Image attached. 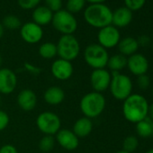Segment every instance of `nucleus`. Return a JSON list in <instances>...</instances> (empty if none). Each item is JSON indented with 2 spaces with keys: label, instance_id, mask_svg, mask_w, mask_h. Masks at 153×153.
I'll list each match as a JSON object with an SVG mask.
<instances>
[{
  "label": "nucleus",
  "instance_id": "obj_1",
  "mask_svg": "<svg viewBox=\"0 0 153 153\" xmlns=\"http://www.w3.org/2000/svg\"><path fill=\"white\" fill-rule=\"evenodd\" d=\"M149 107V103L143 96L131 94L123 101V114L128 122L137 123L148 117Z\"/></svg>",
  "mask_w": 153,
  "mask_h": 153
},
{
  "label": "nucleus",
  "instance_id": "obj_2",
  "mask_svg": "<svg viewBox=\"0 0 153 153\" xmlns=\"http://www.w3.org/2000/svg\"><path fill=\"white\" fill-rule=\"evenodd\" d=\"M83 12L84 20L94 28L101 29L112 25L113 11L105 3L89 4Z\"/></svg>",
  "mask_w": 153,
  "mask_h": 153
},
{
  "label": "nucleus",
  "instance_id": "obj_3",
  "mask_svg": "<svg viewBox=\"0 0 153 153\" xmlns=\"http://www.w3.org/2000/svg\"><path fill=\"white\" fill-rule=\"evenodd\" d=\"M105 105L106 101L104 95L92 91L83 96L79 103V108L85 117L92 120L104 112Z\"/></svg>",
  "mask_w": 153,
  "mask_h": 153
},
{
  "label": "nucleus",
  "instance_id": "obj_4",
  "mask_svg": "<svg viewBox=\"0 0 153 153\" xmlns=\"http://www.w3.org/2000/svg\"><path fill=\"white\" fill-rule=\"evenodd\" d=\"M112 96L120 101H124L132 92V82L130 76L120 72H112V79L109 86Z\"/></svg>",
  "mask_w": 153,
  "mask_h": 153
},
{
  "label": "nucleus",
  "instance_id": "obj_5",
  "mask_svg": "<svg viewBox=\"0 0 153 153\" xmlns=\"http://www.w3.org/2000/svg\"><path fill=\"white\" fill-rule=\"evenodd\" d=\"M56 46L57 56L68 61L76 59L80 53V43L73 34L61 35Z\"/></svg>",
  "mask_w": 153,
  "mask_h": 153
},
{
  "label": "nucleus",
  "instance_id": "obj_6",
  "mask_svg": "<svg viewBox=\"0 0 153 153\" xmlns=\"http://www.w3.org/2000/svg\"><path fill=\"white\" fill-rule=\"evenodd\" d=\"M85 62L93 69L105 68L109 59L106 49L98 43H91L88 45L83 53Z\"/></svg>",
  "mask_w": 153,
  "mask_h": 153
},
{
  "label": "nucleus",
  "instance_id": "obj_7",
  "mask_svg": "<svg viewBox=\"0 0 153 153\" xmlns=\"http://www.w3.org/2000/svg\"><path fill=\"white\" fill-rule=\"evenodd\" d=\"M51 24L54 29L62 35L73 34L78 29V21L75 16L66 9H61L53 13Z\"/></svg>",
  "mask_w": 153,
  "mask_h": 153
},
{
  "label": "nucleus",
  "instance_id": "obj_8",
  "mask_svg": "<svg viewBox=\"0 0 153 153\" xmlns=\"http://www.w3.org/2000/svg\"><path fill=\"white\" fill-rule=\"evenodd\" d=\"M36 125L39 131L44 135H56L61 129V121L58 114L46 111L41 113L36 118Z\"/></svg>",
  "mask_w": 153,
  "mask_h": 153
},
{
  "label": "nucleus",
  "instance_id": "obj_9",
  "mask_svg": "<svg viewBox=\"0 0 153 153\" xmlns=\"http://www.w3.org/2000/svg\"><path fill=\"white\" fill-rule=\"evenodd\" d=\"M120 40H121V34L119 29L112 25L101 28L98 31L97 33L98 44L106 50L116 47Z\"/></svg>",
  "mask_w": 153,
  "mask_h": 153
},
{
  "label": "nucleus",
  "instance_id": "obj_10",
  "mask_svg": "<svg viewBox=\"0 0 153 153\" xmlns=\"http://www.w3.org/2000/svg\"><path fill=\"white\" fill-rule=\"evenodd\" d=\"M112 74L105 68L93 69L90 75V84L95 92L102 93L109 88Z\"/></svg>",
  "mask_w": 153,
  "mask_h": 153
},
{
  "label": "nucleus",
  "instance_id": "obj_11",
  "mask_svg": "<svg viewBox=\"0 0 153 153\" xmlns=\"http://www.w3.org/2000/svg\"><path fill=\"white\" fill-rule=\"evenodd\" d=\"M20 35L25 42L29 44H36L40 42L43 37V29L33 21L27 22L22 25L20 28Z\"/></svg>",
  "mask_w": 153,
  "mask_h": 153
},
{
  "label": "nucleus",
  "instance_id": "obj_12",
  "mask_svg": "<svg viewBox=\"0 0 153 153\" xmlns=\"http://www.w3.org/2000/svg\"><path fill=\"white\" fill-rule=\"evenodd\" d=\"M17 87L16 74L10 68H0V95H10Z\"/></svg>",
  "mask_w": 153,
  "mask_h": 153
},
{
  "label": "nucleus",
  "instance_id": "obj_13",
  "mask_svg": "<svg viewBox=\"0 0 153 153\" xmlns=\"http://www.w3.org/2000/svg\"><path fill=\"white\" fill-rule=\"evenodd\" d=\"M51 72L56 79L65 81L69 79L72 76L74 68L71 61H68L59 58L52 62L51 67Z\"/></svg>",
  "mask_w": 153,
  "mask_h": 153
},
{
  "label": "nucleus",
  "instance_id": "obj_14",
  "mask_svg": "<svg viewBox=\"0 0 153 153\" xmlns=\"http://www.w3.org/2000/svg\"><path fill=\"white\" fill-rule=\"evenodd\" d=\"M126 67L131 74L139 76L141 75H145L148 72L149 60L144 55L140 53H135L127 59Z\"/></svg>",
  "mask_w": 153,
  "mask_h": 153
},
{
  "label": "nucleus",
  "instance_id": "obj_15",
  "mask_svg": "<svg viewBox=\"0 0 153 153\" xmlns=\"http://www.w3.org/2000/svg\"><path fill=\"white\" fill-rule=\"evenodd\" d=\"M55 140L61 148L67 150H74L79 145V139L72 130L68 129H60L56 133Z\"/></svg>",
  "mask_w": 153,
  "mask_h": 153
},
{
  "label": "nucleus",
  "instance_id": "obj_16",
  "mask_svg": "<svg viewBox=\"0 0 153 153\" xmlns=\"http://www.w3.org/2000/svg\"><path fill=\"white\" fill-rule=\"evenodd\" d=\"M133 17V12H131L130 9H128L125 7H119L113 11L112 16V25H114L116 28H124L128 26Z\"/></svg>",
  "mask_w": 153,
  "mask_h": 153
},
{
  "label": "nucleus",
  "instance_id": "obj_17",
  "mask_svg": "<svg viewBox=\"0 0 153 153\" xmlns=\"http://www.w3.org/2000/svg\"><path fill=\"white\" fill-rule=\"evenodd\" d=\"M17 105L23 111H33L37 105L36 94L31 89H23L17 96Z\"/></svg>",
  "mask_w": 153,
  "mask_h": 153
},
{
  "label": "nucleus",
  "instance_id": "obj_18",
  "mask_svg": "<svg viewBox=\"0 0 153 153\" xmlns=\"http://www.w3.org/2000/svg\"><path fill=\"white\" fill-rule=\"evenodd\" d=\"M53 13L45 6H38L33 10V22L40 26H45L51 23Z\"/></svg>",
  "mask_w": 153,
  "mask_h": 153
},
{
  "label": "nucleus",
  "instance_id": "obj_19",
  "mask_svg": "<svg viewBox=\"0 0 153 153\" xmlns=\"http://www.w3.org/2000/svg\"><path fill=\"white\" fill-rule=\"evenodd\" d=\"M92 130H93L92 120L84 116L75 122L72 131L76 135V137L79 139H81L88 136L92 132Z\"/></svg>",
  "mask_w": 153,
  "mask_h": 153
},
{
  "label": "nucleus",
  "instance_id": "obj_20",
  "mask_svg": "<svg viewBox=\"0 0 153 153\" xmlns=\"http://www.w3.org/2000/svg\"><path fill=\"white\" fill-rule=\"evenodd\" d=\"M43 98L44 101L50 105H59L65 99V92L59 87H50L44 92Z\"/></svg>",
  "mask_w": 153,
  "mask_h": 153
},
{
  "label": "nucleus",
  "instance_id": "obj_21",
  "mask_svg": "<svg viewBox=\"0 0 153 153\" xmlns=\"http://www.w3.org/2000/svg\"><path fill=\"white\" fill-rule=\"evenodd\" d=\"M117 47L120 51V54H122L125 57H127V56L130 57V56L137 53V51L140 46L137 42V39L129 36V37L121 39Z\"/></svg>",
  "mask_w": 153,
  "mask_h": 153
},
{
  "label": "nucleus",
  "instance_id": "obj_22",
  "mask_svg": "<svg viewBox=\"0 0 153 153\" xmlns=\"http://www.w3.org/2000/svg\"><path fill=\"white\" fill-rule=\"evenodd\" d=\"M127 66V58L122 54H114L109 57L107 65L108 68L112 72H120Z\"/></svg>",
  "mask_w": 153,
  "mask_h": 153
},
{
  "label": "nucleus",
  "instance_id": "obj_23",
  "mask_svg": "<svg viewBox=\"0 0 153 153\" xmlns=\"http://www.w3.org/2000/svg\"><path fill=\"white\" fill-rule=\"evenodd\" d=\"M137 134L141 138H149L153 136V121L147 117L136 123Z\"/></svg>",
  "mask_w": 153,
  "mask_h": 153
},
{
  "label": "nucleus",
  "instance_id": "obj_24",
  "mask_svg": "<svg viewBox=\"0 0 153 153\" xmlns=\"http://www.w3.org/2000/svg\"><path fill=\"white\" fill-rule=\"evenodd\" d=\"M39 55L45 59H51L57 56V46L53 42H44L39 47Z\"/></svg>",
  "mask_w": 153,
  "mask_h": 153
},
{
  "label": "nucleus",
  "instance_id": "obj_25",
  "mask_svg": "<svg viewBox=\"0 0 153 153\" xmlns=\"http://www.w3.org/2000/svg\"><path fill=\"white\" fill-rule=\"evenodd\" d=\"M87 2L85 0H67L66 10L72 15L79 14L86 8Z\"/></svg>",
  "mask_w": 153,
  "mask_h": 153
},
{
  "label": "nucleus",
  "instance_id": "obj_26",
  "mask_svg": "<svg viewBox=\"0 0 153 153\" xmlns=\"http://www.w3.org/2000/svg\"><path fill=\"white\" fill-rule=\"evenodd\" d=\"M2 25L4 28H7L8 30H17L21 28L22 22L18 16L14 15H8L4 17Z\"/></svg>",
  "mask_w": 153,
  "mask_h": 153
},
{
  "label": "nucleus",
  "instance_id": "obj_27",
  "mask_svg": "<svg viewBox=\"0 0 153 153\" xmlns=\"http://www.w3.org/2000/svg\"><path fill=\"white\" fill-rule=\"evenodd\" d=\"M56 140L51 135H44L39 141V149L42 152H50L54 149Z\"/></svg>",
  "mask_w": 153,
  "mask_h": 153
},
{
  "label": "nucleus",
  "instance_id": "obj_28",
  "mask_svg": "<svg viewBox=\"0 0 153 153\" xmlns=\"http://www.w3.org/2000/svg\"><path fill=\"white\" fill-rule=\"evenodd\" d=\"M138 146H139V140L133 135L127 136L123 140V149L125 150V151H127V152H129V153H131V152L135 151L137 149Z\"/></svg>",
  "mask_w": 153,
  "mask_h": 153
},
{
  "label": "nucleus",
  "instance_id": "obj_29",
  "mask_svg": "<svg viewBox=\"0 0 153 153\" xmlns=\"http://www.w3.org/2000/svg\"><path fill=\"white\" fill-rule=\"evenodd\" d=\"M146 3V0H124L125 7L130 9L131 12L141 9Z\"/></svg>",
  "mask_w": 153,
  "mask_h": 153
},
{
  "label": "nucleus",
  "instance_id": "obj_30",
  "mask_svg": "<svg viewBox=\"0 0 153 153\" xmlns=\"http://www.w3.org/2000/svg\"><path fill=\"white\" fill-rule=\"evenodd\" d=\"M42 0H17L18 6L24 10H33L37 7Z\"/></svg>",
  "mask_w": 153,
  "mask_h": 153
},
{
  "label": "nucleus",
  "instance_id": "obj_31",
  "mask_svg": "<svg viewBox=\"0 0 153 153\" xmlns=\"http://www.w3.org/2000/svg\"><path fill=\"white\" fill-rule=\"evenodd\" d=\"M45 7L52 13H56L62 9V0H45Z\"/></svg>",
  "mask_w": 153,
  "mask_h": 153
},
{
  "label": "nucleus",
  "instance_id": "obj_32",
  "mask_svg": "<svg viewBox=\"0 0 153 153\" xmlns=\"http://www.w3.org/2000/svg\"><path fill=\"white\" fill-rule=\"evenodd\" d=\"M149 84H150V80H149V78L145 74V75H141V76H139L137 78V85L139 87L140 89L141 90H146L149 87Z\"/></svg>",
  "mask_w": 153,
  "mask_h": 153
},
{
  "label": "nucleus",
  "instance_id": "obj_33",
  "mask_svg": "<svg viewBox=\"0 0 153 153\" xmlns=\"http://www.w3.org/2000/svg\"><path fill=\"white\" fill-rule=\"evenodd\" d=\"M10 118L7 113L3 110H0V131H4L9 124Z\"/></svg>",
  "mask_w": 153,
  "mask_h": 153
},
{
  "label": "nucleus",
  "instance_id": "obj_34",
  "mask_svg": "<svg viewBox=\"0 0 153 153\" xmlns=\"http://www.w3.org/2000/svg\"><path fill=\"white\" fill-rule=\"evenodd\" d=\"M0 153H18V151L14 145L5 144L0 148Z\"/></svg>",
  "mask_w": 153,
  "mask_h": 153
},
{
  "label": "nucleus",
  "instance_id": "obj_35",
  "mask_svg": "<svg viewBox=\"0 0 153 153\" xmlns=\"http://www.w3.org/2000/svg\"><path fill=\"white\" fill-rule=\"evenodd\" d=\"M25 68L28 72H30L31 74H33V75H38V74L41 73V68H39L38 67H36V66H34V65H33L31 63H28V62H26L25 64Z\"/></svg>",
  "mask_w": 153,
  "mask_h": 153
},
{
  "label": "nucleus",
  "instance_id": "obj_36",
  "mask_svg": "<svg viewBox=\"0 0 153 153\" xmlns=\"http://www.w3.org/2000/svg\"><path fill=\"white\" fill-rule=\"evenodd\" d=\"M137 42L139 43V46L145 47L149 43V38L147 35H141L139 37V39H137Z\"/></svg>",
  "mask_w": 153,
  "mask_h": 153
},
{
  "label": "nucleus",
  "instance_id": "obj_37",
  "mask_svg": "<svg viewBox=\"0 0 153 153\" xmlns=\"http://www.w3.org/2000/svg\"><path fill=\"white\" fill-rule=\"evenodd\" d=\"M85 1L89 4H102L105 3L106 0H85Z\"/></svg>",
  "mask_w": 153,
  "mask_h": 153
},
{
  "label": "nucleus",
  "instance_id": "obj_38",
  "mask_svg": "<svg viewBox=\"0 0 153 153\" xmlns=\"http://www.w3.org/2000/svg\"><path fill=\"white\" fill-rule=\"evenodd\" d=\"M149 116H148L149 118H150L152 121H153V103L149 105Z\"/></svg>",
  "mask_w": 153,
  "mask_h": 153
},
{
  "label": "nucleus",
  "instance_id": "obj_39",
  "mask_svg": "<svg viewBox=\"0 0 153 153\" xmlns=\"http://www.w3.org/2000/svg\"><path fill=\"white\" fill-rule=\"evenodd\" d=\"M4 33H5V28L2 25V23L0 22V39H1L4 35Z\"/></svg>",
  "mask_w": 153,
  "mask_h": 153
},
{
  "label": "nucleus",
  "instance_id": "obj_40",
  "mask_svg": "<svg viewBox=\"0 0 153 153\" xmlns=\"http://www.w3.org/2000/svg\"><path fill=\"white\" fill-rule=\"evenodd\" d=\"M116 153H129V152H127V151H125V150H119V151H117Z\"/></svg>",
  "mask_w": 153,
  "mask_h": 153
},
{
  "label": "nucleus",
  "instance_id": "obj_41",
  "mask_svg": "<svg viewBox=\"0 0 153 153\" xmlns=\"http://www.w3.org/2000/svg\"><path fill=\"white\" fill-rule=\"evenodd\" d=\"M145 153H153V148L152 149H149L148 151H146Z\"/></svg>",
  "mask_w": 153,
  "mask_h": 153
},
{
  "label": "nucleus",
  "instance_id": "obj_42",
  "mask_svg": "<svg viewBox=\"0 0 153 153\" xmlns=\"http://www.w3.org/2000/svg\"><path fill=\"white\" fill-rule=\"evenodd\" d=\"M2 62H3V59H2V56H1V54H0V66L2 65Z\"/></svg>",
  "mask_w": 153,
  "mask_h": 153
},
{
  "label": "nucleus",
  "instance_id": "obj_43",
  "mask_svg": "<svg viewBox=\"0 0 153 153\" xmlns=\"http://www.w3.org/2000/svg\"><path fill=\"white\" fill-rule=\"evenodd\" d=\"M0 104H1V95H0Z\"/></svg>",
  "mask_w": 153,
  "mask_h": 153
},
{
  "label": "nucleus",
  "instance_id": "obj_44",
  "mask_svg": "<svg viewBox=\"0 0 153 153\" xmlns=\"http://www.w3.org/2000/svg\"><path fill=\"white\" fill-rule=\"evenodd\" d=\"M152 97H153V88H152Z\"/></svg>",
  "mask_w": 153,
  "mask_h": 153
},
{
  "label": "nucleus",
  "instance_id": "obj_45",
  "mask_svg": "<svg viewBox=\"0 0 153 153\" xmlns=\"http://www.w3.org/2000/svg\"><path fill=\"white\" fill-rule=\"evenodd\" d=\"M152 51H153V42H152Z\"/></svg>",
  "mask_w": 153,
  "mask_h": 153
}]
</instances>
